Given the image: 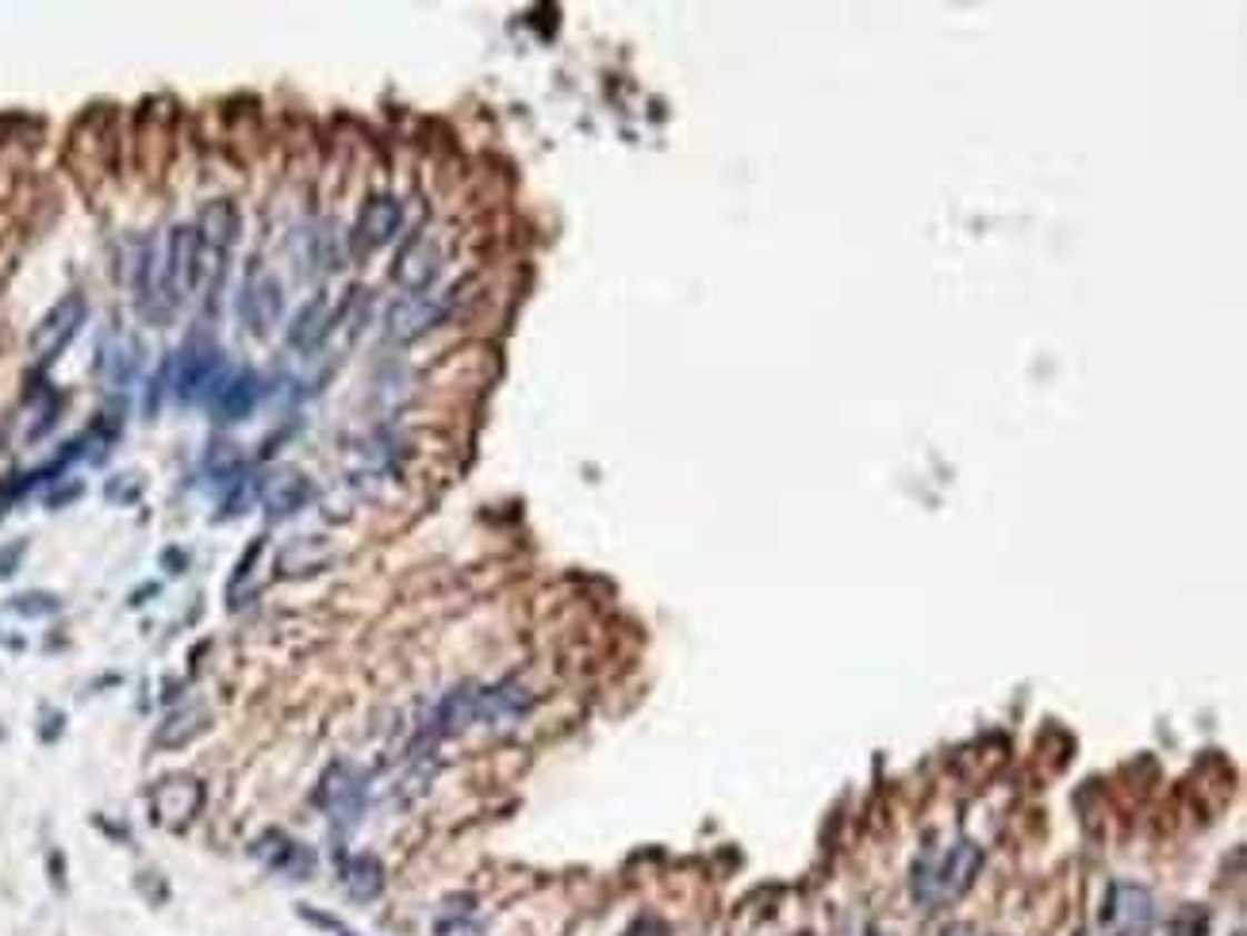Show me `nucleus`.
<instances>
[{
	"instance_id": "obj_1",
	"label": "nucleus",
	"mask_w": 1247,
	"mask_h": 936,
	"mask_svg": "<svg viewBox=\"0 0 1247 936\" xmlns=\"http://www.w3.org/2000/svg\"><path fill=\"white\" fill-rule=\"evenodd\" d=\"M197 285H200L197 227H173V231H169V242H166V261H161L154 292H161L177 308V303H181Z\"/></svg>"
},
{
	"instance_id": "obj_2",
	"label": "nucleus",
	"mask_w": 1247,
	"mask_h": 936,
	"mask_svg": "<svg viewBox=\"0 0 1247 936\" xmlns=\"http://www.w3.org/2000/svg\"><path fill=\"white\" fill-rule=\"evenodd\" d=\"M979 864H982V848H975L971 840H960V845L948 848V856L940 859L937 867L921 872L918 898L929 902V906H937V902H948V898L964 895V890L971 887V879H975V872H979Z\"/></svg>"
},
{
	"instance_id": "obj_3",
	"label": "nucleus",
	"mask_w": 1247,
	"mask_h": 936,
	"mask_svg": "<svg viewBox=\"0 0 1247 936\" xmlns=\"http://www.w3.org/2000/svg\"><path fill=\"white\" fill-rule=\"evenodd\" d=\"M84 311H89L84 296H66V300H58L54 308L42 315L36 335H31V350H36L39 361H54V357L78 338Z\"/></svg>"
},
{
	"instance_id": "obj_4",
	"label": "nucleus",
	"mask_w": 1247,
	"mask_h": 936,
	"mask_svg": "<svg viewBox=\"0 0 1247 936\" xmlns=\"http://www.w3.org/2000/svg\"><path fill=\"white\" fill-rule=\"evenodd\" d=\"M177 396L181 399H208L216 380L223 377V354L211 342H189L173 361Z\"/></svg>"
},
{
	"instance_id": "obj_5",
	"label": "nucleus",
	"mask_w": 1247,
	"mask_h": 936,
	"mask_svg": "<svg viewBox=\"0 0 1247 936\" xmlns=\"http://www.w3.org/2000/svg\"><path fill=\"white\" fill-rule=\"evenodd\" d=\"M446 315V303L435 300V296H403V300H396L392 308L385 315V330L392 342H415V338H422L430 327H438Z\"/></svg>"
},
{
	"instance_id": "obj_6",
	"label": "nucleus",
	"mask_w": 1247,
	"mask_h": 936,
	"mask_svg": "<svg viewBox=\"0 0 1247 936\" xmlns=\"http://www.w3.org/2000/svg\"><path fill=\"white\" fill-rule=\"evenodd\" d=\"M261 388H258V377L253 372H223V377L216 380V388L208 391V399L203 404L211 407V415L223 422H239L246 415L253 411V404H258Z\"/></svg>"
},
{
	"instance_id": "obj_7",
	"label": "nucleus",
	"mask_w": 1247,
	"mask_h": 936,
	"mask_svg": "<svg viewBox=\"0 0 1247 936\" xmlns=\"http://www.w3.org/2000/svg\"><path fill=\"white\" fill-rule=\"evenodd\" d=\"M403 227V208L396 196H372L369 203L361 208L358 231H353V246L358 250H380L385 242H392Z\"/></svg>"
},
{
	"instance_id": "obj_8",
	"label": "nucleus",
	"mask_w": 1247,
	"mask_h": 936,
	"mask_svg": "<svg viewBox=\"0 0 1247 936\" xmlns=\"http://www.w3.org/2000/svg\"><path fill=\"white\" fill-rule=\"evenodd\" d=\"M285 311V292L277 285V277H253L242 292V319L250 322L253 335H266L269 327H277Z\"/></svg>"
},
{
	"instance_id": "obj_9",
	"label": "nucleus",
	"mask_w": 1247,
	"mask_h": 936,
	"mask_svg": "<svg viewBox=\"0 0 1247 936\" xmlns=\"http://www.w3.org/2000/svg\"><path fill=\"white\" fill-rule=\"evenodd\" d=\"M200 803H203V790H200V783L189 776L158 783L154 798H150L154 822H189L192 814L200 810Z\"/></svg>"
},
{
	"instance_id": "obj_10",
	"label": "nucleus",
	"mask_w": 1247,
	"mask_h": 936,
	"mask_svg": "<svg viewBox=\"0 0 1247 936\" xmlns=\"http://www.w3.org/2000/svg\"><path fill=\"white\" fill-rule=\"evenodd\" d=\"M361 776L350 768V764H335V768L322 776V790H319V803L327 806L330 814H338V818H353V814L361 810Z\"/></svg>"
},
{
	"instance_id": "obj_11",
	"label": "nucleus",
	"mask_w": 1247,
	"mask_h": 936,
	"mask_svg": "<svg viewBox=\"0 0 1247 936\" xmlns=\"http://www.w3.org/2000/svg\"><path fill=\"white\" fill-rule=\"evenodd\" d=\"M438 261L442 258H438L430 238H411L407 250L400 253V261H396V280H400L407 292H422V288L438 277Z\"/></svg>"
},
{
	"instance_id": "obj_12",
	"label": "nucleus",
	"mask_w": 1247,
	"mask_h": 936,
	"mask_svg": "<svg viewBox=\"0 0 1247 936\" xmlns=\"http://www.w3.org/2000/svg\"><path fill=\"white\" fill-rule=\"evenodd\" d=\"M261 499H266L269 515L285 518V515H292V510L308 507L311 499H316V488H311V480H303L300 472H277L273 480L261 484Z\"/></svg>"
},
{
	"instance_id": "obj_13",
	"label": "nucleus",
	"mask_w": 1247,
	"mask_h": 936,
	"mask_svg": "<svg viewBox=\"0 0 1247 936\" xmlns=\"http://www.w3.org/2000/svg\"><path fill=\"white\" fill-rule=\"evenodd\" d=\"M330 330V300L327 296H316L300 308V315L288 327V346L292 350H316V346L327 338Z\"/></svg>"
},
{
	"instance_id": "obj_14",
	"label": "nucleus",
	"mask_w": 1247,
	"mask_h": 936,
	"mask_svg": "<svg viewBox=\"0 0 1247 936\" xmlns=\"http://www.w3.org/2000/svg\"><path fill=\"white\" fill-rule=\"evenodd\" d=\"M203 721H208V714H203L200 706H184V710L169 714L166 726L158 729V745H166V748H181V745H189L192 737H197L200 729H203Z\"/></svg>"
},
{
	"instance_id": "obj_15",
	"label": "nucleus",
	"mask_w": 1247,
	"mask_h": 936,
	"mask_svg": "<svg viewBox=\"0 0 1247 936\" xmlns=\"http://www.w3.org/2000/svg\"><path fill=\"white\" fill-rule=\"evenodd\" d=\"M1125 898H1128V906H1121V902H1109V909H1106V917L1114 925H1128V929H1133V925H1144L1151 917V898L1144 895L1140 887H1125Z\"/></svg>"
},
{
	"instance_id": "obj_16",
	"label": "nucleus",
	"mask_w": 1247,
	"mask_h": 936,
	"mask_svg": "<svg viewBox=\"0 0 1247 936\" xmlns=\"http://www.w3.org/2000/svg\"><path fill=\"white\" fill-rule=\"evenodd\" d=\"M380 890V864L377 859H369V856H361L358 859V867H353V883H350V895L353 898H372Z\"/></svg>"
},
{
	"instance_id": "obj_17",
	"label": "nucleus",
	"mask_w": 1247,
	"mask_h": 936,
	"mask_svg": "<svg viewBox=\"0 0 1247 936\" xmlns=\"http://www.w3.org/2000/svg\"><path fill=\"white\" fill-rule=\"evenodd\" d=\"M239 446H231V441H216V446L208 449V472L211 476H235V468H239Z\"/></svg>"
},
{
	"instance_id": "obj_18",
	"label": "nucleus",
	"mask_w": 1247,
	"mask_h": 936,
	"mask_svg": "<svg viewBox=\"0 0 1247 936\" xmlns=\"http://www.w3.org/2000/svg\"><path fill=\"white\" fill-rule=\"evenodd\" d=\"M12 610H16V615L39 618V615H50V610H58V599H54V595H39V591H31V595H16V599H12Z\"/></svg>"
}]
</instances>
